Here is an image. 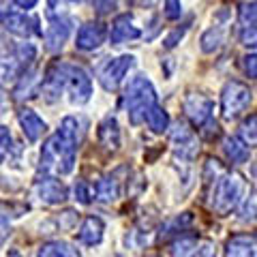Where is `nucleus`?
<instances>
[{
    "instance_id": "obj_9",
    "label": "nucleus",
    "mask_w": 257,
    "mask_h": 257,
    "mask_svg": "<svg viewBox=\"0 0 257 257\" xmlns=\"http://www.w3.org/2000/svg\"><path fill=\"white\" fill-rule=\"evenodd\" d=\"M35 197L39 199V202H43L47 206H58L62 204L64 199L69 197V193H67V187L60 182V180H56L52 178V176H45V178H39L35 182Z\"/></svg>"
},
{
    "instance_id": "obj_33",
    "label": "nucleus",
    "mask_w": 257,
    "mask_h": 257,
    "mask_svg": "<svg viewBox=\"0 0 257 257\" xmlns=\"http://www.w3.org/2000/svg\"><path fill=\"white\" fill-rule=\"evenodd\" d=\"M242 71L248 77H257V54H246L242 58Z\"/></svg>"
},
{
    "instance_id": "obj_27",
    "label": "nucleus",
    "mask_w": 257,
    "mask_h": 257,
    "mask_svg": "<svg viewBox=\"0 0 257 257\" xmlns=\"http://www.w3.org/2000/svg\"><path fill=\"white\" fill-rule=\"evenodd\" d=\"M11 56L22 64L24 69H26L28 64L37 58V47L32 45V43H26V41H24V43H18V45L13 47V54H11Z\"/></svg>"
},
{
    "instance_id": "obj_2",
    "label": "nucleus",
    "mask_w": 257,
    "mask_h": 257,
    "mask_svg": "<svg viewBox=\"0 0 257 257\" xmlns=\"http://www.w3.org/2000/svg\"><path fill=\"white\" fill-rule=\"evenodd\" d=\"M75 150L77 146H73L56 131L41 148V172L56 176L71 174L75 167Z\"/></svg>"
},
{
    "instance_id": "obj_19",
    "label": "nucleus",
    "mask_w": 257,
    "mask_h": 257,
    "mask_svg": "<svg viewBox=\"0 0 257 257\" xmlns=\"http://www.w3.org/2000/svg\"><path fill=\"white\" fill-rule=\"evenodd\" d=\"M99 144L105 150L114 152L120 146V128L114 116H107L103 122L99 124Z\"/></svg>"
},
{
    "instance_id": "obj_34",
    "label": "nucleus",
    "mask_w": 257,
    "mask_h": 257,
    "mask_svg": "<svg viewBox=\"0 0 257 257\" xmlns=\"http://www.w3.org/2000/svg\"><path fill=\"white\" fill-rule=\"evenodd\" d=\"M116 9V0H94V11L99 15H107Z\"/></svg>"
},
{
    "instance_id": "obj_25",
    "label": "nucleus",
    "mask_w": 257,
    "mask_h": 257,
    "mask_svg": "<svg viewBox=\"0 0 257 257\" xmlns=\"http://www.w3.org/2000/svg\"><path fill=\"white\" fill-rule=\"evenodd\" d=\"M146 122H148V126H150L155 133H163L165 128L170 126V116H167V111H165L163 107L155 105V107H152V109L148 111Z\"/></svg>"
},
{
    "instance_id": "obj_37",
    "label": "nucleus",
    "mask_w": 257,
    "mask_h": 257,
    "mask_svg": "<svg viewBox=\"0 0 257 257\" xmlns=\"http://www.w3.org/2000/svg\"><path fill=\"white\" fill-rule=\"evenodd\" d=\"M39 3V0H13V5H18V7H22V9H32V7H35Z\"/></svg>"
},
{
    "instance_id": "obj_6",
    "label": "nucleus",
    "mask_w": 257,
    "mask_h": 257,
    "mask_svg": "<svg viewBox=\"0 0 257 257\" xmlns=\"http://www.w3.org/2000/svg\"><path fill=\"white\" fill-rule=\"evenodd\" d=\"M67 92L71 94V103H73V105H84V103L90 101V94H92L90 75H88L82 67H77V64H69Z\"/></svg>"
},
{
    "instance_id": "obj_14",
    "label": "nucleus",
    "mask_w": 257,
    "mask_h": 257,
    "mask_svg": "<svg viewBox=\"0 0 257 257\" xmlns=\"http://www.w3.org/2000/svg\"><path fill=\"white\" fill-rule=\"evenodd\" d=\"M210 242H199L195 236H182L174 242V257H210Z\"/></svg>"
},
{
    "instance_id": "obj_4",
    "label": "nucleus",
    "mask_w": 257,
    "mask_h": 257,
    "mask_svg": "<svg viewBox=\"0 0 257 257\" xmlns=\"http://www.w3.org/2000/svg\"><path fill=\"white\" fill-rule=\"evenodd\" d=\"M251 101H253V92L248 90V86H244L242 82H236V79H229V82L223 86V92H221L223 118L236 120L242 111H246V107L251 105Z\"/></svg>"
},
{
    "instance_id": "obj_30",
    "label": "nucleus",
    "mask_w": 257,
    "mask_h": 257,
    "mask_svg": "<svg viewBox=\"0 0 257 257\" xmlns=\"http://www.w3.org/2000/svg\"><path fill=\"white\" fill-rule=\"evenodd\" d=\"M240 43L244 47H257V24L240 30Z\"/></svg>"
},
{
    "instance_id": "obj_23",
    "label": "nucleus",
    "mask_w": 257,
    "mask_h": 257,
    "mask_svg": "<svg viewBox=\"0 0 257 257\" xmlns=\"http://www.w3.org/2000/svg\"><path fill=\"white\" fill-rule=\"evenodd\" d=\"M39 257H79V253L71 244L56 240V242H47L39 248Z\"/></svg>"
},
{
    "instance_id": "obj_1",
    "label": "nucleus",
    "mask_w": 257,
    "mask_h": 257,
    "mask_svg": "<svg viewBox=\"0 0 257 257\" xmlns=\"http://www.w3.org/2000/svg\"><path fill=\"white\" fill-rule=\"evenodd\" d=\"M122 105L131 124H142L146 120L148 111L157 105V92L155 86L146 75H135L131 82L126 84L122 94Z\"/></svg>"
},
{
    "instance_id": "obj_12",
    "label": "nucleus",
    "mask_w": 257,
    "mask_h": 257,
    "mask_svg": "<svg viewBox=\"0 0 257 257\" xmlns=\"http://www.w3.org/2000/svg\"><path fill=\"white\" fill-rule=\"evenodd\" d=\"M172 146L176 150V155H180V159H193L199 150L195 133L182 122H178L172 128Z\"/></svg>"
},
{
    "instance_id": "obj_3",
    "label": "nucleus",
    "mask_w": 257,
    "mask_h": 257,
    "mask_svg": "<svg viewBox=\"0 0 257 257\" xmlns=\"http://www.w3.org/2000/svg\"><path fill=\"white\" fill-rule=\"evenodd\" d=\"M244 191H246V184H244V178L240 174H236V172L221 174L219 180L212 184V193H210L212 210L221 216H227L240 204Z\"/></svg>"
},
{
    "instance_id": "obj_5",
    "label": "nucleus",
    "mask_w": 257,
    "mask_h": 257,
    "mask_svg": "<svg viewBox=\"0 0 257 257\" xmlns=\"http://www.w3.org/2000/svg\"><path fill=\"white\" fill-rule=\"evenodd\" d=\"M133 64L135 56L131 54L118 56V58H103V62L96 67V77H99V82L105 90H116L122 84L124 75L133 69Z\"/></svg>"
},
{
    "instance_id": "obj_29",
    "label": "nucleus",
    "mask_w": 257,
    "mask_h": 257,
    "mask_svg": "<svg viewBox=\"0 0 257 257\" xmlns=\"http://www.w3.org/2000/svg\"><path fill=\"white\" fill-rule=\"evenodd\" d=\"M238 22L242 24V28L255 26L257 24V3H244L238 9Z\"/></svg>"
},
{
    "instance_id": "obj_17",
    "label": "nucleus",
    "mask_w": 257,
    "mask_h": 257,
    "mask_svg": "<svg viewBox=\"0 0 257 257\" xmlns=\"http://www.w3.org/2000/svg\"><path fill=\"white\" fill-rule=\"evenodd\" d=\"M103 231H105V223H103L99 216H86L82 227H79V231H77V238H79L82 244L94 246L103 240Z\"/></svg>"
},
{
    "instance_id": "obj_35",
    "label": "nucleus",
    "mask_w": 257,
    "mask_h": 257,
    "mask_svg": "<svg viewBox=\"0 0 257 257\" xmlns=\"http://www.w3.org/2000/svg\"><path fill=\"white\" fill-rule=\"evenodd\" d=\"M184 32H187V26H182V28H176L174 32H172V35L170 37H165V47H174L176 43H178L180 41V39L184 37Z\"/></svg>"
},
{
    "instance_id": "obj_36",
    "label": "nucleus",
    "mask_w": 257,
    "mask_h": 257,
    "mask_svg": "<svg viewBox=\"0 0 257 257\" xmlns=\"http://www.w3.org/2000/svg\"><path fill=\"white\" fill-rule=\"evenodd\" d=\"M64 3H71V5H82V3H86V0H50V11H47V15H54V11L56 9H60V7L64 5Z\"/></svg>"
},
{
    "instance_id": "obj_7",
    "label": "nucleus",
    "mask_w": 257,
    "mask_h": 257,
    "mask_svg": "<svg viewBox=\"0 0 257 257\" xmlns=\"http://www.w3.org/2000/svg\"><path fill=\"white\" fill-rule=\"evenodd\" d=\"M3 26H5V30H9V32H13V35L24 37V39H28L32 35L43 37V30H39V20L37 18H28L26 13L13 11V9L3 11Z\"/></svg>"
},
{
    "instance_id": "obj_15",
    "label": "nucleus",
    "mask_w": 257,
    "mask_h": 257,
    "mask_svg": "<svg viewBox=\"0 0 257 257\" xmlns=\"http://www.w3.org/2000/svg\"><path fill=\"white\" fill-rule=\"evenodd\" d=\"M18 120H20V126H22V131H24V135H26L28 142H39L41 135L45 133V128H47V124L39 118L37 111L26 109V107L20 109Z\"/></svg>"
},
{
    "instance_id": "obj_10",
    "label": "nucleus",
    "mask_w": 257,
    "mask_h": 257,
    "mask_svg": "<svg viewBox=\"0 0 257 257\" xmlns=\"http://www.w3.org/2000/svg\"><path fill=\"white\" fill-rule=\"evenodd\" d=\"M105 37H107L105 24H101V22H88V24H84V26L77 30V35H75V47H77V50H82V52H92V50H96V47L103 45Z\"/></svg>"
},
{
    "instance_id": "obj_31",
    "label": "nucleus",
    "mask_w": 257,
    "mask_h": 257,
    "mask_svg": "<svg viewBox=\"0 0 257 257\" xmlns=\"http://www.w3.org/2000/svg\"><path fill=\"white\" fill-rule=\"evenodd\" d=\"M163 15L167 20H178L182 15V5L180 0H165V9H163Z\"/></svg>"
},
{
    "instance_id": "obj_22",
    "label": "nucleus",
    "mask_w": 257,
    "mask_h": 257,
    "mask_svg": "<svg viewBox=\"0 0 257 257\" xmlns=\"http://www.w3.org/2000/svg\"><path fill=\"white\" fill-rule=\"evenodd\" d=\"M223 150H225V157H227L231 163H246L248 155H251V152H248V146L238 138H225Z\"/></svg>"
},
{
    "instance_id": "obj_24",
    "label": "nucleus",
    "mask_w": 257,
    "mask_h": 257,
    "mask_svg": "<svg viewBox=\"0 0 257 257\" xmlns=\"http://www.w3.org/2000/svg\"><path fill=\"white\" fill-rule=\"evenodd\" d=\"M223 41H225V30L219 28V26L206 30L202 35V39H199V43H202V52H206V54L216 52L223 45Z\"/></svg>"
},
{
    "instance_id": "obj_20",
    "label": "nucleus",
    "mask_w": 257,
    "mask_h": 257,
    "mask_svg": "<svg viewBox=\"0 0 257 257\" xmlns=\"http://www.w3.org/2000/svg\"><path fill=\"white\" fill-rule=\"evenodd\" d=\"M58 133L62 135L64 140H69L73 146H79L82 140H84V133H86V120L77 118V116H67L60 122Z\"/></svg>"
},
{
    "instance_id": "obj_32",
    "label": "nucleus",
    "mask_w": 257,
    "mask_h": 257,
    "mask_svg": "<svg viewBox=\"0 0 257 257\" xmlns=\"http://www.w3.org/2000/svg\"><path fill=\"white\" fill-rule=\"evenodd\" d=\"M73 191H75V199L79 204H90V187L84 182V180H77L75 182V187H73Z\"/></svg>"
},
{
    "instance_id": "obj_8",
    "label": "nucleus",
    "mask_w": 257,
    "mask_h": 257,
    "mask_svg": "<svg viewBox=\"0 0 257 257\" xmlns=\"http://www.w3.org/2000/svg\"><path fill=\"white\" fill-rule=\"evenodd\" d=\"M182 109H184L187 118H189L195 126H204L208 120H210V114H212V101L208 99L206 94L191 92V94L184 96Z\"/></svg>"
},
{
    "instance_id": "obj_16",
    "label": "nucleus",
    "mask_w": 257,
    "mask_h": 257,
    "mask_svg": "<svg viewBox=\"0 0 257 257\" xmlns=\"http://www.w3.org/2000/svg\"><path fill=\"white\" fill-rule=\"evenodd\" d=\"M225 257H257V238L246 234L229 238L225 244Z\"/></svg>"
},
{
    "instance_id": "obj_11",
    "label": "nucleus",
    "mask_w": 257,
    "mask_h": 257,
    "mask_svg": "<svg viewBox=\"0 0 257 257\" xmlns=\"http://www.w3.org/2000/svg\"><path fill=\"white\" fill-rule=\"evenodd\" d=\"M71 22L69 18H50V26L45 28L43 32V41H45V47H47V52H58L62 50V45L64 41L69 39L71 35Z\"/></svg>"
},
{
    "instance_id": "obj_18",
    "label": "nucleus",
    "mask_w": 257,
    "mask_h": 257,
    "mask_svg": "<svg viewBox=\"0 0 257 257\" xmlns=\"http://www.w3.org/2000/svg\"><path fill=\"white\" fill-rule=\"evenodd\" d=\"M39 75H41V73H39L37 69L26 71V73H24L18 79V86H15V90H13L15 99L24 101V99H30V96H35L37 90H39V86H43V82H41V77H39Z\"/></svg>"
},
{
    "instance_id": "obj_28",
    "label": "nucleus",
    "mask_w": 257,
    "mask_h": 257,
    "mask_svg": "<svg viewBox=\"0 0 257 257\" xmlns=\"http://www.w3.org/2000/svg\"><path fill=\"white\" fill-rule=\"evenodd\" d=\"M257 219V191H251L246 195V199H244V204H242V208H240V221H255Z\"/></svg>"
},
{
    "instance_id": "obj_21",
    "label": "nucleus",
    "mask_w": 257,
    "mask_h": 257,
    "mask_svg": "<svg viewBox=\"0 0 257 257\" xmlns=\"http://www.w3.org/2000/svg\"><path fill=\"white\" fill-rule=\"evenodd\" d=\"M94 195L103 204L114 202V199H118V195H120V180L116 178V176H105L103 180L96 182Z\"/></svg>"
},
{
    "instance_id": "obj_13",
    "label": "nucleus",
    "mask_w": 257,
    "mask_h": 257,
    "mask_svg": "<svg viewBox=\"0 0 257 257\" xmlns=\"http://www.w3.org/2000/svg\"><path fill=\"white\" fill-rule=\"evenodd\" d=\"M140 28L133 24L131 15H118V18L111 22V30H109V41L111 45H120L124 41H133V39H140Z\"/></svg>"
},
{
    "instance_id": "obj_38",
    "label": "nucleus",
    "mask_w": 257,
    "mask_h": 257,
    "mask_svg": "<svg viewBox=\"0 0 257 257\" xmlns=\"http://www.w3.org/2000/svg\"><path fill=\"white\" fill-rule=\"evenodd\" d=\"M148 257H161V255H148Z\"/></svg>"
},
{
    "instance_id": "obj_26",
    "label": "nucleus",
    "mask_w": 257,
    "mask_h": 257,
    "mask_svg": "<svg viewBox=\"0 0 257 257\" xmlns=\"http://www.w3.org/2000/svg\"><path fill=\"white\" fill-rule=\"evenodd\" d=\"M240 140L248 148H257V114H251L240 124Z\"/></svg>"
}]
</instances>
